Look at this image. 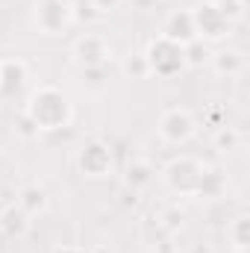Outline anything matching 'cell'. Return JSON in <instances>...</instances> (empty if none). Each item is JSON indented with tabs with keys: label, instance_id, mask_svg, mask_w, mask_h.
Wrapping results in <instances>:
<instances>
[{
	"label": "cell",
	"instance_id": "cell-1",
	"mask_svg": "<svg viewBox=\"0 0 250 253\" xmlns=\"http://www.w3.org/2000/svg\"><path fill=\"white\" fill-rule=\"evenodd\" d=\"M21 115L39 132H56V129L71 126V121H74V103H71V97L65 94L59 85L39 83L27 94Z\"/></svg>",
	"mask_w": 250,
	"mask_h": 253
},
{
	"label": "cell",
	"instance_id": "cell-2",
	"mask_svg": "<svg viewBox=\"0 0 250 253\" xmlns=\"http://www.w3.org/2000/svg\"><path fill=\"white\" fill-rule=\"evenodd\" d=\"M144 59L150 68V77H162V80H171L177 74L186 71V53H183V44L165 39V36H156L147 50H144Z\"/></svg>",
	"mask_w": 250,
	"mask_h": 253
},
{
	"label": "cell",
	"instance_id": "cell-3",
	"mask_svg": "<svg viewBox=\"0 0 250 253\" xmlns=\"http://www.w3.org/2000/svg\"><path fill=\"white\" fill-rule=\"evenodd\" d=\"M200 174H203V162L194 159V156H177L165 165L162 171V180L165 186L180 194V197H194L197 186H200Z\"/></svg>",
	"mask_w": 250,
	"mask_h": 253
},
{
	"label": "cell",
	"instance_id": "cell-4",
	"mask_svg": "<svg viewBox=\"0 0 250 253\" xmlns=\"http://www.w3.org/2000/svg\"><path fill=\"white\" fill-rule=\"evenodd\" d=\"M74 24V6L68 0H39L33 6V27L42 36H62Z\"/></svg>",
	"mask_w": 250,
	"mask_h": 253
},
{
	"label": "cell",
	"instance_id": "cell-5",
	"mask_svg": "<svg viewBox=\"0 0 250 253\" xmlns=\"http://www.w3.org/2000/svg\"><path fill=\"white\" fill-rule=\"evenodd\" d=\"M156 132H159V138H162L165 144L183 147V144H188V141L197 135V118H194L188 109H183V106H171V109H165V112L159 115Z\"/></svg>",
	"mask_w": 250,
	"mask_h": 253
},
{
	"label": "cell",
	"instance_id": "cell-6",
	"mask_svg": "<svg viewBox=\"0 0 250 253\" xmlns=\"http://www.w3.org/2000/svg\"><path fill=\"white\" fill-rule=\"evenodd\" d=\"M71 56L80 68H106L112 62L115 50H112V42L100 33H85L80 36L74 44H71Z\"/></svg>",
	"mask_w": 250,
	"mask_h": 253
},
{
	"label": "cell",
	"instance_id": "cell-7",
	"mask_svg": "<svg viewBox=\"0 0 250 253\" xmlns=\"http://www.w3.org/2000/svg\"><path fill=\"white\" fill-rule=\"evenodd\" d=\"M191 21H194V33H197V39L200 42H224L230 33H233V27L227 24V18L218 12V6H215V0H200L194 9H191Z\"/></svg>",
	"mask_w": 250,
	"mask_h": 253
},
{
	"label": "cell",
	"instance_id": "cell-8",
	"mask_svg": "<svg viewBox=\"0 0 250 253\" xmlns=\"http://www.w3.org/2000/svg\"><path fill=\"white\" fill-rule=\"evenodd\" d=\"M77 168L88 180H103L112 171V147L103 138H88L77 150Z\"/></svg>",
	"mask_w": 250,
	"mask_h": 253
},
{
	"label": "cell",
	"instance_id": "cell-9",
	"mask_svg": "<svg viewBox=\"0 0 250 253\" xmlns=\"http://www.w3.org/2000/svg\"><path fill=\"white\" fill-rule=\"evenodd\" d=\"M159 36H165V39H171V42H177V44L194 42L197 33H194V21H191V9H171V12L165 15V21H162Z\"/></svg>",
	"mask_w": 250,
	"mask_h": 253
},
{
	"label": "cell",
	"instance_id": "cell-10",
	"mask_svg": "<svg viewBox=\"0 0 250 253\" xmlns=\"http://www.w3.org/2000/svg\"><path fill=\"white\" fill-rule=\"evenodd\" d=\"M30 83V65L24 59H0V97H15Z\"/></svg>",
	"mask_w": 250,
	"mask_h": 253
},
{
	"label": "cell",
	"instance_id": "cell-11",
	"mask_svg": "<svg viewBox=\"0 0 250 253\" xmlns=\"http://www.w3.org/2000/svg\"><path fill=\"white\" fill-rule=\"evenodd\" d=\"M209 65H212V71H215L218 77L233 80V77H242V74L248 71V56H245V50H239V47H221V50H215V53L209 56Z\"/></svg>",
	"mask_w": 250,
	"mask_h": 253
},
{
	"label": "cell",
	"instance_id": "cell-12",
	"mask_svg": "<svg viewBox=\"0 0 250 253\" xmlns=\"http://www.w3.org/2000/svg\"><path fill=\"white\" fill-rule=\"evenodd\" d=\"M33 227V218L18 206V203H9L0 209V233L6 239H24Z\"/></svg>",
	"mask_w": 250,
	"mask_h": 253
},
{
	"label": "cell",
	"instance_id": "cell-13",
	"mask_svg": "<svg viewBox=\"0 0 250 253\" xmlns=\"http://www.w3.org/2000/svg\"><path fill=\"white\" fill-rule=\"evenodd\" d=\"M15 203H18V206H21L30 218H39V215H44V212L50 209V194L42 189V186L30 183V186H24V189L18 191Z\"/></svg>",
	"mask_w": 250,
	"mask_h": 253
},
{
	"label": "cell",
	"instance_id": "cell-14",
	"mask_svg": "<svg viewBox=\"0 0 250 253\" xmlns=\"http://www.w3.org/2000/svg\"><path fill=\"white\" fill-rule=\"evenodd\" d=\"M153 180H156V168H153L150 162H144V159H135V162H129V165H126L124 186H129L132 191L147 189Z\"/></svg>",
	"mask_w": 250,
	"mask_h": 253
},
{
	"label": "cell",
	"instance_id": "cell-15",
	"mask_svg": "<svg viewBox=\"0 0 250 253\" xmlns=\"http://www.w3.org/2000/svg\"><path fill=\"white\" fill-rule=\"evenodd\" d=\"M224 186H227L224 171H221V168H215V165H206V162H203L200 186H197V194H194V197H218V194L224 191Z\"/></svg>",
	"mask_w": 250,
	"mask_h": 253
},
{
	"label": "cell",
	"instance_id": "cell-16",
	"mask_svg": "<svg viewBox=\"0 0 250 253\" xmlns=\"http://www.w3.org/2000/svg\"><path fill=\"white\" fill-rule=\"evenodd\" d=\"M227 242L239 253H248V248H250V218L248 215H236L227 224Z\"/></svg>",
	"mask_w": 250,
	"mask_h": 253
},
{
	"label": "cell",
	"instance_id": "cell-17",
	"mask_svg": "<svg viewBox=\"0 0 250 253\" xmlns=\"http://www.w3.org/2000/svg\"><path fill=\"white\" fill-rule=\"evenodd\" d=\"M212 147L218 150V153H233V150H239L242 147V129H236V126L224 124L215 129V135H212Z\"/></svg>",
	"mask_w": 250,
	"mask_h": 253
},
{
	"label": "cell",
	"instance_id": "cell-18",
	"mask_svg": "<svg viewBox=\"0 0 250 253\" xmlns=\"http://www.w3.org/2000/svg\"><path fill=\"white\" fill-rule=\"evenodd\" d=\"M183 53H186V68H203V65H209V56H212L209 44L200 42V39L183 44Z\"/></svg>",
	"mask_w": 250,
	"mask_h": 253
},
{
	"label": "cell",
	"instance_id": "cell-19",
	"mask_svg": "<svg viewBox=\"0 0 250 253\" xmlns=\"http://www.w3.org/2000/svg\"><path fill=\"white\" fill-rule=\"evenodd\" d=\"M121 74L126 80H147L150 77V68H147V59L144 53H129L121 59Z\"/></svg>",
	"mask_w": 250,
	"mask_h": 253
},
{
	"label": "cell",
	"instance_id": "cell-20",
	"mask_svg": "<svg viewBox=\"0 0 250 253\" xmlns=\"http://www.w3.org/2000/svg\"><path fill=\"white\" fill-rule=\"evenodd\" d=\"M215 6H218V12L227 18L230 27L242 24L245 15H248V0H215Z\"/></svg>",
	"mask_w": 250,
	"mask_h": 253
},
{
	"label": "cell",
	"instance_id": "cell-21",
	"mask_svg": "<svg viewBox=\"0 0 250 253\" xmlns=\"http://www.w3.org/2000/svg\"><path fill=\"white\" fill-rule=\"evenodd\" d=\"M183 221H186V212H183L180 206H165V209H162V227H165L168 233L180 230Z\"/></svg>",
	"mask_w": 250,
	"mask_h": 253
},
{
	"label": "cell",
	"instance_id": "cell-22",
	"mask_svg": "<svg viewBox=\"0 0 250 253\" xmlns=\"http://www.w3.org/2000/svg\"><path fill=\"white\" fill-rule=\"evenodd\" d=\"M83 77H91V80H83L91 91H100L106 85V68H83Z\"/></svg>",
	"mask_w": 250,
	"mask_h": 253
},
{
	"label": "cell",
	"instance_id": "cell-23",
	"mask_svg": "<svg viewBox=\"0 0 250 253\" xmlns=\"http://www.w3.org/2000/svg\"><path fill=\"white\" fill-rule=\"evenodd\" d=\"M121 6V0H88V9H94V15H112Z\"/></svg>",
	"mask_w": 250,
	"mask_h": 253
},
{
	"label": "cell",
	"instance_id": "cell-24",
	"mask_svg": "<svg viewBox=\"0 0 250 253\" xmlns=\"http://www.w3.org/2000/svg\"><path fill=\"white\" fill-rule=\"evenodd\" d=\"M50 253H88L83 245H56Z\"/></svg>",
	"mask_w": 250,
	"mask_h": 253
},
{
	"label": "cell",
	"instance_id": "cell-25",
	"mask_svg": "<svg viewBox=\"0 0 250 253\" xmlns=\"http://www.w3.org/2000/svg\"><path fill=\"white\" fill-rule=\"evenodd\" d=\"M129 3H132L138 12H147V9H156V3H159V0H129Z\"/></svg>",
	"mask_w": 250,
	"mask_h": 253
},
{
	"label": "cell",
	"instance_id": "cell-26",
	"mask_svg": "<svg viewBox=\"0 0 250 253\" xmlns=\"http://www.w3.org/2000/svg\"><path fill=\"white\" fill-rule=\"evenodd\" d=\"M88 253H112L109 245H94V248H88Z\"/></svg>",
	"mask_w": 250,
	"mask_h": 253
},
{
	"label": "cell",
	"instance_id": "cell-27",
	"mask_svg": "<svg viewBox=\"0 0 250 253\" xmlns=\"http://www.w3.org/2000/svg\"><path fill=\"white\" fill-rule=\"evenodd\" d=\"M191 253H212V251H209V248H200V245H197V248H194Z\"/></svg>",
	"mask_w": 250,
	"mask_h": 253
},
{
	"label": "cell",
	"instance_id": "cell-28",
	"mask_svg": "<svg viewBox=\"0 0 250 253\" xmlns=\"http://www.w3.org/2000/svg\"><path fill=\"white\" fill-rule=\"evenodd\" d=\"M0 183H3V165H0Z\"/></svg>",
	"mask_w": 250,
	"mask_h": 253
}]
</instances>
